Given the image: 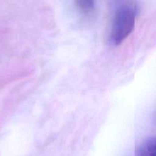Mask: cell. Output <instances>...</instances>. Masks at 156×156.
Instances as JSON below:
<instances>
[{"mask_svg": "<svg viewBox=\"0 0 156 156\" xmlns=\"http://www.w3.org/2000/svg\"><path fill=\"white\" fill-rule=\"evenodd\" d=\"M136 156H156V136L143 141L136 148Z\"/></svg>", "mask_w": 156, "mask_h": 156, "instance_id": "7a4b0ae2", "label": "cell"}, {"mask_svg": "<svg viewBox=\"0 0 156 156\" xmlns=\"http://www.w3.org/2000/svg\"><path fill=\"white\" fill-rule=\"evenodd\" d=\"M136 10L133 5L124 4L115 12L109 32V40L114 45H119L133 31Z\"/></svg>", "mask_w": 156, "mask_h": 156, "instance_id": "6da1fadb", "label": "cell"}, {"mask_svg": "<svg viewBox=\"0 0 156 156\" xmlns=\"http://www.w3.org/2000/svg\"><path fill=\"white\" fill-rule=\"evenodd\" d=\"M95 0H76V5L84 16H89L95 11Z\"/></svg>", "mask_w": 156, "mask_h": 156, "instance_id": "3957f363", "label": "cell"}]
</instances>
